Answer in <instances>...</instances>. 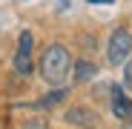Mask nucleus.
<instances>
[{
    "instance_id": "f257e3e1",
    "label": "nucleus",
    "mask_w": 132,
    "mask_h": 129,
    "mask_svg": "<svg viewBox=\"0 0 132 129\" xmlns=\"http://www.w3.org/2000/svg\"><path fill=\"white\" fill-rule=\"evenodd\" d=\"M72 72V57H69V49L63 43H49L40 55V78L52 83V86H60Z\"/></svg>"
},
{
    "instance_id": "f03ea898",
    "label": "nucleus",
    "mask_w": 132,
    "mask_h": 129,
    "mask_svg": "<svg viewBox=\"0 0 132 129\" xmlns=\"http://www.w3.org/2000/svg\"><path fill=\"white\" fill-rule=\"evenodd\" d=\"M132 57V35L126 29H115L109 35V43H106V60L112 66H121Z\"/></svg>"
},
{
    "instance_id": "7ed1b4c3",
    "label": "nucleus",
    "mask_w": 132,
    "mask_h": 129,
    "mask_svg": "<svg viewBox=\"0 0 132 129\" xmlns=\"http://www.w3.org/2000/svg\"><path fill=\"white\" fill-rule=\"evenodd\" d=\"M32 46H35V37L32 32H23L17 40V52H14V72L17 75H32Z\"/></svg>"
},
{
    "instance_id": "20e7f679",
    "label": "nucleus",
    "mask_w": 132,
    "mask_h": 129,
    "mask_svg": "<svg viewBox=\"0 0 132 129\" xmlns=\"http://www.w3.org/2000/svg\"><path fill=\"white\" fill-rule=\"evenodd\" d=\"M66 123H72V126H80V129H95L101 123L98 112H92L89 106H72V109H66Z\"/></svg>"
},
{
    "instance_id": "39448f33",
    "label": "nucleus",
    "mask_w": 132,
    "mask_h": 129,
    "mask_svg": "<svg viewBox=\"0 0 132 129\" xmlns=\"http://www.w3.org/2000/svg\"><path fill=\"white\" fill-rule=\"evenodd\" d=\"M112 112H115V118H121V121L132 118V98L123 95L121 86H112Z\"/></svg>"
},
{
    "instance_id": "423d86ee",
    "label": "nucleus",
    "mask_w": 132,
    "mask_h": 129,
    "mask_svg": "<svg viewBox=\"0 0 132 129\" xmlns=\"http://www.w3.org/2000/svg\"><path fill=\"white\" fill-rule=\"evenodd\" d=\"M98 75V66L92 60H78L75 63V72H72V78H75V83H86V80H92Z\"/></svg>"
},
{
    "instance_id": "0eeeda50",
    "label": "nucleus",
    "mask_w": 132,
    "mask_h": 129,
    "mask_svg": "<svg viewBox=\"0 0 132 129\" xmlns=\"http://www.w3.org/2000/svg\"><path fill=\"white\" fill-rule=\"evenodd\" d=\"M60 100H66V89H63V86L55 89V92H49V98H43L40 106H55V103H60Z\"/></svg>"
},
{
    "instance_id": "6e6552de",
    "label": "nucleus",
    "mask_w": 132,
    "mask_h": 129,
    "mask_svg": "<svg viewBox=\"0 0 132 129\" xmlns=\"http://www.w3.org/2000/svg\"><path fill=\"white\" fill-rule=\"evenodd\" d=\"M23 129H49V123L43 121V118H32V121H26Z\"/></svg>"
},
{
    "instance_id": "1a4fd4ad",
    "label": "nucleus",
    "mask_w": 132,
    "mask_h": 129,
    "mask_svg": "<svg viewBox=\"0 0 132 129\" xmlns=\"http://www.w3.org/2000/svg\"><path fill=\"white\" fill-rule=\"evenodd\" d=\"M123 83H126V89H132V57L126 60V69H123Z\"/></svg>"
},
{
    "instance_id": "9d476101",
    "label": "nucleus",
    "mask_w": 132,
    "mask_h": 129,
    "mask_svg": "<svg viewBox=\"0 0 132 129\" xmlns=\"http://www.w3.org/2000/svg\"><path fill=\"white\" fill-rule=\"evenodd\" d=\"M121 129H132V118H126V121H123V126H121Z\"/></svg>"
},
{
    "instance_id": "9b49d317",
    "label": "nucleus",
    "mask_w": 132,
    "mask_h": 129,
    "mask_svg": "<svg viewBox=\"0 0 132 129\" xmlns=\"http://www.w3.org/2000/svg\"><path fill=\"white\" fill-rule=\"evenodd\" d=\"M89 3H112V0H89Z\"/></svg>"
}]
</instances>
